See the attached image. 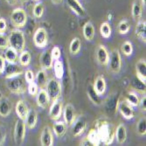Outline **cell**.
<instances>
[{
	"instance_id": "cell-35",
	"label": "cell",
	"mask_w": 146,
	"mask_h": 146,
	"mask_svg": "<svg viewBox=\"0 0 146 146\" xmlns=\"http://www.w3.org/2000/svg\"><path fill=\"white\" fill-rule=\"evenodd\" d=\"M81 47H82V41L79 38H74L69 45V51L72 54L76 55L78 54L80 51H81Z\"/></svg>"
},
{
	"instance_id": "cell-21",
	"label": "cell",
	"mask_w": 146,
	"mask_h": 146,
	"mask_svg": "<svg viewBox=\"0 0 146 146\" xmlns=\"http://www.w3.org/2000/svg\"><path fill=\"white\" fill-rule=\"evenodd\" d=\"M93 87L99 96H103L106 92V89H107V83H106L105 78L102 75L97 76L94 84H93Z\"/></svg>"
},
{
	"instance_id": "cell-16",
	"label": "cell",
	"mask_w": 146,
	"mask_h": 146,
	"mask_svg": "<svg viewBox=\"0 0 146 146\" xmlns=\"http://www.w3.org/2000/svg\"><path fill=\"white\" fill-rule=\"evenodd\" d=\"M67 4L71 11L79 17H83L86 14V11L79 0H67Z\"/></svg>"
},
{
	"instance_id": "cell-52",
	"label": "cell",
	"mask_w": 146,
	"mask_h": 146,
	"mask_svg": "<svg viewBox=\"0 0 146 146\" xmlns=\"http://www.w3.org/2000/svg\"><path fill=\"white\" fill-rule=\"evenodd\" d=\"M5 1H6L10 5H14L17 4L18 0H5Z\"/></svg>"
},
{
	"instance_id": "cell-5",
	"label": "cell",
	"mask_w": 146,
	"mask_h": 146,
	"mask_svg": "<svg viewBox=\"0 0 146 146\" xmlns=\"http://www.w3.org/2000/svg\"><path fill=\"white\" fill-rule=\"evenodd\" d=\"M11 22L16 28H23L27 23V14L23 8H16L11 15Z\"/></svg>"
},
{
	"instance_id": "cell-46",
	"label": "cell",
	"mask_w": 146,
	"mask_h": 146,
	"mask_svg": "<svg viewBox=\"0 0 146 146\" xmlns=\"http://www.w3.org/2000/svg\"><path fill=\"white\" fill-rule=\"evenodd\" d=\"M51 55H52V60H60V56H61V51H60V48L59 46H54L52 49L51 50Z\"/></svg>"
},
{
	"instance_id": "cell-32",
	"label": "cell",
	"mask_w": 146,
	"mask_h": 146,
	"mask_svg": "<svg viewBox=\"0 0 146 146\" xmlns=\"http://www.w3.org/2000/svg\"><path fill=\"white\" fill-rule=\"evenodd\" d=\"M52 68H54V73L55 74V77L58 80H61L64 76V65L61 60H56L52 64Z\"/></svg>"
},
{
	"instance_id": "cell-40",
	"label": "cell",
	"mask_w": 146,
	"mask_h": 146,
	"mask_svg": "<svg viewBox=\"0 0 146 146\" xmlns=\"http://www.w3.org/2000/svg\"><path fill=\"white\" fill-rule=\"evenodd\" d=\"M137 133L139 136H145V134H146V119H145V117L141 118L137 122Z\"/></svg>"
},
{
	"instance_id": "cell-7",
	"label": "cell",
	"mask_w": 146,
	"mask_h": 146,
	"mask_svg": "<svg viewBox=\"0 0 146 146\" xmlns=\"http://www.w3.org/2000/svg\"><path fill=\"white\" fill-rule=\"evenodd\" d=\"M33 43L38 48H45L48 44L47 31L44 27L38 28L33 34Z\"/></svg>"
},
{
	"instance_id": "cell-1",
	"label": "cell",
	"mask_w": 146,
	"mask_h": 146,
	"mask_svg": "<svg viewBox=\"0 0 146 146\" xmlns=\"http://www.w3.org/2000/svg\"><path fill=\"white\" fill-rule=\"evenodd\" d=\"M96 129L100 137L101 143L103 145H110L115 139L114 125L104 118H100L96 122Z\"/></svg>"
},
{
	"instance_id": "cell-56",
	"label": "cell",
	"mask_w": 146,
	"mask_h": 146,
	"mask_svg": "<svg viewBox=\"0 0 146 146\" xmlns=\"http://www.w3.org/2000/svg\"><path fill=\"white\" fill-rule=\"evenodd\" d=\"M33 1H35V2H38V1H39V0H33Z\"/></svg>"
},
{
	"instance_id": "cell-51",
	"label": "cell",
	"mask_w": 146,
	"mask_h": 146,
	"mask_svg": "<svg viewBox=\"0 0 146 146\" xmlns=\"http://www.w3.org/2000/svg\"><path fill=\"white\" fill-rule=\"evenodd\" d=\"M80 145H81V146H93V144L90 143V141L87 137L83 138L81 141V143H80Z\"/></svg>"
},
{
	"instance_id": "cell-20",
	"label": "cell",
	"mask_w": 146,
	"mask_h": 146,
	"mask_svg": "<svg viewBox=\"0 0 146 146\" xmlns=\"http://www.w3.org/2000/svg\"><path fill=\"white\" fill-rule=\"evenodd\" d=\"M87 128V123L83 118H79L77 121H74L73 127V135L75 137L82 136Z\"/></svg>"
},
{
	"instance_id": "cell-14",
	"label": "cell",
	"mask_w": 146,
	"mask_h": 146,
	"mask_svg": "<svg viewBox=\"0 0 146 146\" xmlns=\"http://www.w3.org/2000/svg\"><path fill=\"white\" fill-rule=\"evenodd\" d=\"M36 102L38 107L43 110L48 107L49 102H50V98L45 88H40V90H38V94L36 96Z\"/></svg>"
},
{
	"instance_id": "cell-44",
	"label": "cell",
	"mask_w": 146,
	"mask_h": 146,
	"mask_svg": "<svg viewBox=\"0 0 146 146\" xmlns=\"http://www.w3.org/2000/svg\"><path fill=\"white\" fill-rule=\"evenodd\" d=\"M10 46L9 38L5 33H0V49L5 50L7 47Z\"/></svg>"
},
{
	"instance_id": "cell-13",
	"label": "cell",
	"mask_w": 146,
	"mask_h": 146,
	"mask_svg": "<svg viewBox=\"0 0 146 146\" xmlns=\"http://www.w3.org/2000/svg\"><path fill=\"white\" fill-rule=\"evenodd\" d=\"M54 135L51 129L48 126H45L42 129L40 136V143L42 146H52L54 145Z\"/></svg>"
},
{
	"instance_id": "cell-38",
	"label": "cell",
	"mask_w": 146,
	"mask_h": 146,
	"mask_svg": "<svg viewBox=\"0 0 146 146\" xmlns=\"http://www.w3.org/2000/svg\"><path fill=\"white\" fill-rule=\"evenodd\" d=\"M131 87L136 91L141 93V94H145V83L142 82L138 78H134L131 82Z\"/></svg>"
},
{
	"instance_id": "cell-9",
	"label": "cell",
	"mask_w": 146,
	"mask_h": 146,
	"mask_svg": "<svg viewBox=\"0 0 146 146\" xmlns=\"http://www.w3.org/2000/svg\"><path fill=\"white\" fill-rule=\"evenodd\" d=\"M63 111V102L61 100L57 99L52 101L49 109V117L52 121H58L60 118Z\"/></svg>"
},
{
	"instance_id": "cell-12",
	"label": "cell",
	"mask_w": 146,
	"mask_h": 146,
	"mask_svg": "<svg viewBox=\"0 0 146 146\" xmlns=\"http://www.w3.org/2000/svg\"><path fill=\"white\" fill-rule=\"evenodd\" d=\"M110 60V54L103 45H99L96 49V60L102 66H108Z\"/></svg>"
},
{
	"instance_id": "cell-4",
	"label": "cell",
	"mask_w": 146,
	"mask_h": 146,
	"mask_svg": "<svg viewBox=\"0 0 146 146\" xmlns=\"http://www.w3.org/2000/svg\"><path fill=\"white\" fill-rule=\"evenodd\" d=\"M19 76H16L11 79H7V87L8 89L12 93V94L16 95H23L25 91L27 90V88L25 86L26 82H25V80L22 79Z\"/></svg>"
},
{
	"instance_id": "cell-15",
	"label": "cell",
	"mask_w": 146,
	"mask_h": 146,
	"mask_svg": "<svg viewBox=\"0 0 146 146\" xmlns=\"http://www.w3.org/2000/svg\"><path fill=\"white\" fill-rule=\"evenodd\" d=\"M5 79H11L16 76L21 75L24 72L22 68L16 63H9L5 67Z\"/></svg>"
},
{
	"instance_id": "cell-27",
	"label": "cell",
	"mask_w": 146,
	"mask_h": 146,
	"mask_svg": "<svg viewBox=\"0 0 146 146\" xmlns=\"http://www.w3.org/2000/svg\"><path fill=\"white\" fill-rule=\"evenodd\" d=\"M56 123L52 126V129H54V134L57 137H62L66 132H67V124L65 123V122L63 121H55Z\"/></svg>"
},
{
	"instance_id": "cell-36",
	"label": "cell",
	"mask_w": 146,
	"mask_h": 146,
	"mask_svg": "<svg viewBox=\"0 0 146 146\" xmlns=\"http://www.w3.org/2000/svg\"><path fill=\"white\" fill-rule=\"evenodd\" d=\"M87 138L90 141V143L93 144V146H98L101 144L100 137L97 133L96 129H91L87 136Z\"/></svg>"
},
{
	"instance_id": "cell-10",
	"label": "cell",
	"mask_w": 146,
	"mask_h": 146,
	"mask_svg": "<svg viewBox=\"0 0 146 146\" xmlns=\"http://www.w3.org/2000/svg\"><path fill=\"white\" fill-rule=\"evenodd\" d=\"M63 118L64 122L67 124L68 127H70L74 124V121L76 120V112L75 109L71 103H68L63 108Z\"/></svg>"
},
{
	"instance_id": "cell-30",
	"label": "cell",
	"mask_w": 146,
	"mask_h": 146,
	"mask_svg": "<svg viewBox=\"0 0 146 146\" xmlns=\"http://www.w3.org/2000/svg\"><path fill=\"white\" fill-rule=\"evenodd\" d=\"M131 13H132V17H133L134 20L139 21L142 19V16H143V7H142V4L138 1V0H136V1H134L133 5H132Z\"/></svg>"
},
{
	"instance_id": "cell-31",
	"label": "cell",
	"mask_w": 146,
	"mask_h": 146,
	"mask_svg": "<svg viewBox=\"0 0 146 146\" xmlns=\"http://www.w3.org/2000/svg\"><path fill=\"white\" fill-rule=\"evenodd\" d=\"M87 94H88V96L90 99V101L93 103H94V104H96V105H100L101 104V102H102L101 96H99L97 94V92L95 90V88H94V87H93V85L89 84L88 86Z\"/></svg>"
},
{
	"instance_id": "cell-25",
	"label": "cell",
	"mask_w": 146,
	"mask_h": 146,
	"mask_svg": "<svg viewBox=\"0 0 146 146\" xmlns=\"http://www.w3.org/2000/svg\"><path fill=\"white\" fill-rule=\"evenodd\" d=\"M11 111V103L6 97H2L0 99V115L3 117H7Z\"/></svg>"
},
{
	"instance_id": "cell-28",
	"label": "cell",
	"mask_w": 146,
	"mask_h": 146,
	"mask_svg": "<svg viewBox=\"0 0 146 146\" xmlns=\"http://www.w3.org/2000/svg\"><path fill=\"white\" fill-rule=\"evenodd\" d=\"M35 80H36V83L38 86L39 88H46V83L48 82L47 80V75L44 69H41L37 72L36 76H35Z\"/></svg>"
},
{
	"instance_id": "cell-8",
	"label": "cell",
	"mask_w": 146,
	"mask_h": 146,
	"mask_svg": "<svg viewBox=\"0 0 146 146\" xmlns=\"http://www.w3.org/2000/svg\"><path fill=\"white\" fill-rule=\"evenodd\" d=\"M25 121L19 119L16 122L15 128H14V140L16 144L18 145H22L25 138Z\"/></svg>"
},
{
	"instance_id": "cell-11",
	"label": "cell",
	"mask_w": 146,
	"mask_h": 146,
	"mask_svg": "<svg viewBox=\"0 0 146 146\" xmlns=\"http://www.w3.org/2000/svg\"><path fill=\"white\" fill-rule=\"evenodd\" d=\"M118 110L120 111L121 115L123 118L127 119V120H130L135 116V110L134 107H132L129 105L125 100L119 102L118 104Z\"/></svg>"
},
{
	"instance_id": "cell-37",
	"label": "cell",
	"mask_w": 146,
	"mask_h": 146,
	"mask_svg": "<svg viewBox=\"0 0 146 146\" xmlns=\"http://www.w3.org/2000/svg\"><path fill=\"white\" fill-rule=\"evenodd\" d=\"M100 33L102 38H109L112 34V29L109 22H103L100 26Z\"/></svg>"
},
{
	"instance_id": "cell-55",
	"label": "cell",
	"mask_w": 146,
	"mask_h": 146,
	"mask_svg": "<svg viewBox=\"0 0 146 146\" xmlns=\"http://www.w3.org/2000/svg\"><path fill=\"white\" fill-rule=\"evenodd\" d=\"M20 1H21L22 3H26V2H28L29 0H20Z\"/></svg>"
},
{
	"instance_id": "cell-23",
	"label": "cell",
	"mask_w": 146,
	"mask_h": 146,
	"mask_svg": "<svg viewBox=\"0 0 146 146\" xmlns=\"http://www.w3.org/2000/svg\"><path fill=\"white\" fill-rule=\"evenodd\" d=\"M135 35L143 42H146V22L139 20L135 27Z\"/></svg>"
},
{
	"instance_id": "cell-33",
	"label": "cell",
	"mask_w": 146,
	"mask_h": 146,
	"mask_svg": "<svg viewBox=\"0 0 146 146\" xmlns=\"http://www.w3.org/2000/svg\"><path fill=\"white\" fill-rule=\"evenodd\" d=\"M31 60H32V55L30 54V52L24 50L23 52H20L19 57V62L20 66H22V67H28L31 63Z\"/></svg>"
},
{
	"instance_id": "cell-2",
	"label": "cell",
	"mask_w": 146,
	"mask_h": 146,
	"mask_svg": "<svg viewBox=\"0 0 146 146\" xmlns=\"http://www.w3.org/2000/svg\"><path fill=\"white\" fill-rule=\"evenodd\" d=\"M9 44L10 46L12 48H14L18 52H23L25 48V38L23 31H21L19 28H16L14 30H12L9 36Z\"/></svg>"
},
{
	"instance_id": "cell-24",
	"label": "cell",
	"mask_w": 146,
	"mask_h": 146,
	"mask_svg": "<svg viewBox=\"0 0 146 146\" xmlns=\"http://www.w3.org/2000/svg\"><path fill=\"white\" fill-rule=\"evenodd\" d=\"M38 123V115L37 112L34 110H29V112L27 114V116H26L25 120V126L27 127L30 129H33L36 127Z\"/></svg>"
},
{
	"instance_id": "cell-50",
	"label": "cell",
	"mask_w": 146,
	"mask_h": 146,
	"mask_svg": "<svg viewBox=\"0 0 146 146\" xmlns=\"http://www.w3.org/2000/svg\"><path fill=\"white\" fill-rule=\"evenodd\" d=\"M138 107H140V109H141L143 111L145 112V110H146V96H145V95L143 96V97L140 99Z\"/></svg>"
},
{
	"instance_id": "cell-42",
	"label": "cell",
	"mask_w": 146,
	"mask_h": 146,
	"mask_svg": "<svg viewBox=\"0 0 146 146\" xmlns=\"http://www.w3.org/2000/svg\"><path fill=\"white\" fill-rule=\"evenodd\" d=\"M121 51L125 56H130L133 52V46L129 41H125L121 46Z\"/></svg>"
},
{
	"instance_id": "cell-26",
	"label": "cell",
	"mask_w": 146,
	"mask_h": 146,
	"mask_svg": "<svg viewBox=\"0 0 146 146\" xmlns=\"http://www.w3.org/2000/svg\"><path fill=\"white\" fill-rule=\"evenodd\" d=\"M19 52L11 46H9L5 49V59L8 63H17L19 60Z\"/></svg>"
},
{
	"instance_id": "cell-19",
	"label": "cell",
	"mask_w": 146,
	"mask_h": 146,
	"mask_svg": "<svg viewBox=\"0 0 146 146\" xmlns=\"http://www.w3.org/2000/svg\"><path fill=\"white\" fill-rule=\"evenodd\" d=\"M136 74L137 78L143 83L146 82V61L144 59H140L136 63Z\"/></svg>"
},
{
	"instance_id": "cell-45",
	"label": "cell",
	"mask_w": 146,
	"mask_h": 146,
	"mask_svg": "<svg viewBox=\"0 0 146 146\" xmlns=\"http://www.w3.org/2000/svg\"><path fill=\"white\" fill-rule=\"evenodd\" d=\"M25 81L26 83H30L35 81V74L33 70L27 69L25 72Z\"/></svg>"
},
{
	"instance_id": "cell-3",
	"label": "cell",
	"mask_w": 146,
	"mask_h": 146,
	"mask_svg": "<svg viewBox=\"0 0 146 146\" xmlns=\"http://www.w3.org/2000/svg\"><path fill=\"white\" fill-rule=\"evenodd\" d=\"M46 91L47 93V95L50 98V101H55L57 99H60L61 96V83L60 82V80L52 78L46 83Z\"/></svg>"
},
{
	"instance_id": "cell-43",
	"label": "cell",
	"mask_w": 146,
	"mask_h": 146,
	"mask_svg": "<svg viewBox=\"0 0 146 146\" xmlns=\"http://www.w3.org/2000/svg\"><path fill=\"white\" fill-rule=\"evenodd\" d=\"M38 86L37 85V83L35 82H30L28 83V86H27V92L28 94L33 96V97H35L38 94Z\"/></svg>"
},
{
	"instance_id": "cell-18",
	"label": "cell",
	"mask_w": 146,
	"mask_h": 146,
	"mask_svg": "<svg viewBox=\"0 0 146 146\" xmlns=\"http://www.w3.org/2000/svg\"><path fill=\"white\" fill-rule=\"evenodd\" d=\"M15 111L17 115L19 116V119L25 121L27 114L29 112V108L27 104H26L23 100H19L16 103V107H15Z\"/></svg>"
},
{
	"instance_id": "cell-39",
	"label": "cell",
	"mask_w": 146,
	"mask_h": 146,
	"mask_svg": "<svg viewBox=\"0 0 146 146\" xmlns=\"http://www.w3.org/2000/svg\"><path fill=\"white\" fill-rule=\"evenodd\" d=\"M129 24L127 20L123 19V20H121L118 24V26H117V29H118V32L120 34H123V35H125L127 34L129 32Z\"/></svg>"
},
{
	"instance_id": "cell-17",
	"label": "cell",
	"mask_w": 146,
	"mask_h": 146,
	"mask_svg": "<svg viewBox=\"0 0 146 146\" xmlns=\"http://www.w3.org/2000/svg\"><path fill=\"white\" fill-rule=\"evenodd\" d=\"M39 62H40V66H41L42 69H44L45 71L50 70L51 68H52L54 60L52 58L51 52L48 51L43 52L40 56V59H39Z\"/></svg>"
},
{
	"instance_id": "cell-49",
	"label": "cell",
	"mask_w": 146,
	"mask_h": 146,
	"mask_svg": "<svg viewBox=\"0 0 146 146\" xmlns=\"http://www.w3.org/2000/svg\"><path fill=\"white\" fill-rule=\"evenodd\" d=\"M6 67V60L3 56H0V75L5 73Z\"/></svg>"
},
{
	"instance_id": "cell-34",
	"label": "cell",
	"mask_w": 146,
	"mask_h": 146,
	"mask_svg": "<svg viewBox=\"0 0 146 146\" xmlns=\"http://www.w3.org/2000/svg\"><path fill=\"white\" fill-rule=\"evenodd\" d=\"M125 101L131 105L132 107H138L140 98L138 97L137 94H136L135 92H128L125 96Z\"/></svg>"
},
{
	"instance_id": "cell-29",
	"label": "cell",
	"mask_w": 146,
	"mask_h": 146,
	"mask_svg": "<svg viewBox=\"0 0 146 146\" xmlns=\"http://www.w3.org/2000/svg\"><path fill=\"white\" fill-rule=\"evenodd\" d=\"M95 27L91 22H87L83 25V36L88 41H92L95 37Z\"/></svg>"
},
{
	"instance_id": "cell-22",
	"label": "cell",
	"mask_w": 146,
	"mask_h": 146,
	"mask_svg": "<svg viewBox=\"0 0 146 146\" xmlns=\"http://www.w3.org/2000/svg\"><path fill=\"white\" fill-rule=\"evenodd\" d=\"M115 138L119 144H123L127 139V129L124 124L121 123L117 126L115 131Z\"/></svg>"
},
{
	"instance_id": "cell-6",
	"label": "cell",
	"mask_w": 146,
	"mask_h": 146,
	"mask_svg": "<svg viewBox=\"0 0 146 146\" xmlns=\"http://www.w3.org/2000/svg\"><path fill=\"white\" fill-rule=\"evenodd\" d=\"M108 66H109V69L114 74H118L121 71L122 57L120 54V52L117 49H113L111 51Z\"/></svg>"
},
{
	"instance_id": "cell-41",
	"label": "cell",
	"mask_w": 146,
	"mask_h": 146,
	"mask_svg": "<svg viewBox=\"0 0 146 146\" xmlns=\"http://www.w3.org/2000/svg\"><path fill=\"white\" fill-rule=\"evenodd\" d=\"M44 11H45L44 5L40 2H38L33 7V16L36 19H40L44 14Z\"/></svg>"
},
{
	"instance_id": "cell-48",
	"label": "cell",
	"mask_w": 146,
	"mask_h": 146,
	"mask_svg": "<svg viewBox=\"0 0 146 146\" xmlns=\"http://www.w3.org/2000/svg\"><path fill=\"white\" fill-rule=\"evenodd\" d=\"M7 30V22L5 19H0V33H5Z\"/></svg>"
},
{
	"instance_id": "cell-54",
	"label": "cell",
	"mask_w": 146,
	"mask_h": 146,
	"mask_svg": "<svg viewBox=\"0 0 146 146\" xmlns=\"http://www.w3.org/2000/svg\"><path fill=\"white\" fill-rule=\"evenodd\" d=\"M141 4H142L143 6H145V5H146V0H141Z\"/></svg>"
},
{
	"instance_id": "cell-53",
	"label": "cell",
	"mask_w": 146,
	"mask_h": 146,
	"mask_svg": "<svg viewBox=\"0 0 146 146\" xmlns=\"http://www.w3.org/2000/svg\"><path fill=\"white\" fill-rule=\"evenodd\" d=\"M51 1L52 4H54V5H60L63 2V0H51Z\"/></svg>"
},
{
	"instance_id": "cell-47",
	"label": "cell",
	"mask_w": 146,
	"mask_h": 146,
	"mask_svg": "<svg viewBox=\"0 0 146 146\" xmlns=\"http://www.w3.org/2000/svg\"><path fill=\"white\" fill-rule=\"evenodd\" d=\"M6 139V130L5 128L0 125V145H3Z\"/></svg>"
}]
</instances>
